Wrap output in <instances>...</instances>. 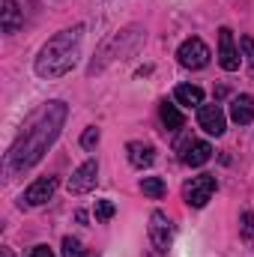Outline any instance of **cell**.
<instances>
[{"label": "cell", "mask_w": 254, "mask_h": 257, "mask_svg": "<svg viewBox=\"0 0 254 257\" xmlns=\"http://www.w3.org/2000/svg\"><path fill=\"white\" fill-rule=\"evenodd\" d=\"M177 57H180V63L186 66V69H203V66L209 63V57H212V51L206 48V42H203V39H197V36H191V39H186V42L180 45V51H177Z\"/></svg>", "instance_id": "cell-4"}, {"label": "cell", "mask_w": 254, "mask_h": 257, "mask_svg": "<svg viewBox=\"0 0 254 257\" xmlns=\"http://www.w3.org/2000/svg\"><path fill=\"white\" fill-rule=\"evenodd\" d=\"M230 120L236 123V126H248L254 120V99L251 96H233V102H230Z\"/></svg>", "instance_id": "cell-10"}, {"label": "cell", "mask_w": 254, "mask_h": 257, "mask_svg": "<svg viewBox=\"0 0 254 257\" xmlns=\"http://www.w3.org/2000/svg\"><path fill=\"white\" fill-rule=\"evenodd\" d=\"M209 159H212V147L206 141H191V144H186V150H183V162L191 165V168H200Z\"/></svg>", "instance_id": "cell-12"}, {"label": "cell", "mask_w": 254, "mask_h": 257, "mask_svg": "<svg viewBox=\"0 0 254 257\" xmlns=\"http://www.w3.org/2000/svg\"><path fill=\"white\" fill-rule=\"evenodd\" d=\"M63 257H84V248L75 236H66L63 239Z\"/></svg>", "instance_id": "cell-18"}, {"label": "cell", "mask_w": 254, "mask_h": 257, "mask_svg": "<svg viewBox=\"0 0 254 257\" xmlns=\"http://www.w3.org/2000/svg\"><path fill=\"white\" fill-rule=\"evenodd\" d=\"M21 24H24V12L18 9V3L15 0H3V30L15 33Z\"/></svg>", "instance_id": "cell-14"}, {"label": "cell", "mask_w": 254, "mask_h": 257, "mask_svg": "<svg viewBox=\"0 0 254 257\" xmlns=\"http://www.w3.org/2000/svg\"><path fill=\"white\" fill-rule=\"evenodd\" d=\"M197 123L206 135H224V111L218 105H200L197 108Z\"/></svg>", "instance_id": "cell-9"}, {"label": "cell", "mask_w": 254, "mask_h": 257, "mask_svg": "<svg viewBox=\"0 0 254 257\" xmlns=\"http://www.w3.org/2000/svg\"><path fill=\"white\" fill-rule=\"evenodd\" d=\"M81 36H84V24H75L69 30H60L57 36H51L33 63L36 75L39 78H63L66 72H72L78 63V54H81Z\"/></svg>", "instance_id": "cell-2"}, {"label": "cell", "mask_w": 254, "mask_h": 257, "mask_svg": "<svg viewBox=\"0 0 254 257\" xmlns=\"http://www.w3.org/2000/svg\"><path fill=\"white\" fill-rule=\"evenodd\" d=\"M27 257H54V251H51L48 245H36V248H33Z\"/></svg>", "instance_id": "cell-22"}, {"label": "cell", "mask_w": 254, "mask_h": 257, "mask_svg": "<svg viewBox=\"0 0 254 257\" xmlns=\"http://www.w3.org/2000/svg\"><path fill=\"white\" fill-rule=\"evenodd\" d=\"M57 192V177H39L36 183H30L27 186V192H24V203L27 206H42V203H48L51 197Z\"/></svg>", "instance_id": "cell-8"}, {"label": "cell", "mask_w": 254, "mask_h": 257, "mask_svg": "<svg viewBox=\"0 0 254 257\" xmlns=\"http://www.w3.org/2000/svg\"><path fill=\"white\" fill-rule=\"evenodd\" d=\"M84 257H96V254H84Z\"/></svg>", "instance_id": "cell-23"}, {"label": "cell", "mask_w": 254, "mask_h": 257, "mask_svg": "<svg viewBox=\"0 0 254 257\" xmlns=\"http://www.w3.org/2000/svg\"><path fill=\"white\" fill-rule=\"evenodd\" d=\"M174 99H177L180 105L200 108V105H203V90H200V87H194V84H180V87L174 90Z\"/></svg>", "instance_id": "cell-13"}, {"label": "cell", "mask_w": 254, "mask_h": 257, "mask_svg": "<svg viewBox=\"0 0 254 257\" xmlns=\"http://www.w3.org/2000/svg\"><path fill=\"white\" fill-rule=\"evenodd\" d=\"M150 239H153L156 251H168L171 242H174V224H171V218L162 209H156L150 215Z\"/></svg>", "instance_id": "cell-6"}, {"label": "cell", "mask_w": 254, "mask_h": 257, "mask_svg": "<svg viewBox=\"0 0 254 257\" xmlns=\"http://www.w3.org/2000/svg\"><path fill=\"white\" fill-rule=\"evenodd\" d=\"M239 51H236V42H233V30L230 27H221L218 30V63L224 72H236L239 69Z\"/></svg>", "instance_id": "cell-7"}, {"label": "cell", "mask_w": 254, "mask_h": 257, "mask_svg": "<svg viewBox=\"0 0 254 257\" xmlns=\"http://www.w3.org/2000/svg\"><path fill=\"white\" fill-rule=\"evenodd\" d=\"M141 192L147 194V197H153V200H159L165 194V180L162 177H144L141 180Z\"/></svg>", "instance_id": "cell-16"}, {"label": "cell", "mask_w": 254, "mask_h": 257, "mask_svg": "<svg viewBox=\"0 0 254 257\" xmlns=\"http://www.w3.org/2000/svg\"><path fill=\"white\" fill-rule=\"evenodd\" d=\"M159 117H162V123H165V128H168V132H177V128H183V123H186L183 111H180L177 105H171V102H162Z\"/></svg>", "instance_id": "cell-15"}, {"label": "cell", "mask_w": 254, "mask_h": 257, "mask_svg": "<svg viewBox=\"0 0 254 257\" xmlns=\"http://www.w3.org/2000/svg\"><path fill=\"white\" fill-rule=\"evenodd\" d=\"M99 138H102V135H99V128L90 126L84 135H81V147H84V150H93V147L99 144Z\"/></svg>", "instance_id": "cell-19"}, {"label": "cell", "mask_w": 254, "mask_h": 257, "mask_svg": "<svg viewBox=\"0 0 254 257\" xmlns=\"http://www.w3.org/2000/svg\"><path fill=\"white\" fill-rule=\"evenodd\" d=\"M114 212H117L114 200H96V218H99V221H108V218H114Z\"/></svg>", "instance_id": "cell-17"}, {"label": "cell", "mask_w": 254, "mask_h": 257, "mask_svg": "<svg viewBox=\"0 0 254 257\" xmlns=\"http://www.w3.org/2000/svg\"><path fill=\"white\" fill-rule=\"evenodd\" d=\"M96 180H99V162L96 159H87L84 165L75 168L72 180H69V192L72 194H87L96 189Z\"/></svg>", "instance_id": "cell-5"}, {"label": "cell", "mask_w": 254, "mask_h": 257, "mask_svg": "<svg viewBox=\"0 0 254 257\" xmlns=\"http://www.w3.org/2000/svg\"><path fill=\"white\" fill-rule=\"evenodd\" d=\"M212 192H215V177H212V174H200V177H191L189 183H186L183 197H186V203H189V206L200 209V206H206V203H209Z\"/></svg>", "instance_id": "cell-3"}, {"label": "cell", "mask_w": 254, "mask_h": 257, "mask_svg": "<svg viewBox=\"0 0 254 257\" xmlns=\"http://www.w3.org/2000/svg\"><path fill=\"white\" fill-rule=\"evenodd\" d=\"M126 156H129V162H132L135 168H150V165L156 162V150H153L150 144H144V141H132V144H126Z\"/></svg>", "instance_id": "cell-11"}, {"label": "cell", "mask_w": 254, "mask_h": 257, "mask_svg": "<svg viewBox=\"0 0 254 257\" xmlns=\"http://www.w3.org/2000/svg\"><path fill=\"white\" fill-rule=\"evenodd\" d=\"M242 236L245 239H254V212H242Z\"/></svg>", "instance_id": "cell-21"}, {"label": "cell", "mask_w": 254, "mask_h": 257, "mask_svg": "<svg viewBox=\"0 0 254 257\" xmlns=\"http://www.w3.org/2000/svg\"><path fill=\"white\" fill-rule=\"evenodd\" d=\"M239 48H242V54H245V63L254 69V39L251 36H242V39H239Z\"/></svg>", "instance_id": "cell-20"}, {"label": "cell", "mask_w": 254, "mask_h": 257, "mask_svg": "<svg viewBox=\"0 0 254 257\" xmlns=\"http://www.w3.org/2000/svg\"><path fill=\"white\" fill-rule=\"evenodd\" d=\"M63 123H66V105L63 102H48V105H42V108L27 120L21 138L12 144V150H9V156H6V171H9V174H24V171H30V168L48 153V147L57 141Z\"/></svg>", "instance_id": "cell-1"}]
</instances>
